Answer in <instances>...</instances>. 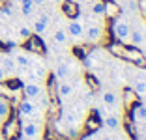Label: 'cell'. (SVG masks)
I'll use <instances>...</instances> for the list:
<instances>
[{"label":"cell","mask_w":146,"mask_h":140,"mask_svg":"<svg viewBox=\"0 0 146 140\" xmlns=\"http://www.w3.org/2000/svg\"><path fill=\"white\" fill-rule=\"evenodd\" d=\"M107 49L114 56H118V58L127 60V62H133L135 65H139V67H146V58L142 56V52L139 51L137 47H127L125 43L116 41L114 45H109Z\"/></svg>","instance_id":"1"},{"label":"cell","mask_w":146,"mask_h":140,"mask_svg":"<svg viewBox=\"0 0 146 140\" xmlns=\"http://www.w3.org/2000/svg\"><path fill=\"white\" fill-rule=\"evenodd\" d=\"M129 34H131V26H129L127 21L116 17L114 22H112V36L116 38V41L120 43H127L129 41Z\"/></svg>","instance_id":"2"},{"label":"cell","mask_w":146,"mask_h":140,"mask_svg":"<svg viewBox=\"0 0 146 140\" xmlns=\"http://www.w3.org/2000/svg\"><path fill=\"white\" fill-rule=\"evenodd\" d=\"M84 38L90 45H96V43L103 41L105 38V32H103V26H98V24H90L88 28H84Z\"/></svg>","instance_id":"3"},{"label":"cell","mask_w":146,"mask_h":140,"mask_svg":"<svg viewBox=\"0 0 146 140\" xmlns=\"http://www.w3.org/2000/svg\"><path fill=\"white\" fill-rule=\"evenodd\" d=\"M101 129V118L98 116V112H92L88 118H86V122H84V125H82V131H81V135H92V133H96V131H99Z\"/></svg>","instance_id":"4"},{"label":"cell","mask_w":146,"mask_h":140,"mask_svg":"<svg viewBox=\"0 0 146 140\" xmlns=\"http://www.w3.org/2000/svg\"><path fill=\"white\" fill-rule=\"evenodd\" d=\"M21 135L26 136V138H38L39 135H41V125L36 122H25L21 125Z\"/></svg>","instance_id":"5"},{"label":"cell","mask_w":146,"mask_h":140,"mask_svg":"<svg viewBox=\"0 0 146 140\" xmlns=\"http://www.w3.org/2000/svg\"><path fill=\"white\" fill-rule=\"evenodd\" d=\"M66 32H68L69 38L81 39V38H84V24H82L81 21H77V19H71V21L68 22V28H66Z\"/></svg>","instance_id":"6"},{"label":"cell","mask_w":146,"mask_h":140,"mask_svg":"<svg viewBox=\"0 0 146 140\" xmlns=\"http://www.w3.org/2000/svg\"><path fill=\"white\" fill-rule=\"evenodd\" d=\"M49 22H51L49 15L41 13V15H39V17L34 21V24H32V34H36V36H43L45 32H47V28H49Z\"/></svg>","instance_id":"7"},{"label":"cell","mask_w":146,"mask_h":140,"mask_svg":"<svg viewBox=\"0 0 146 140\" xmlns=\"http://www.w3.org/2000/svg\"><path fill=\"white\" fill-rule=\"evenodd\" d=\"M23 93H25L26 99H32V101H34V99H38L43 93V88L38 82H26V84L23 86Z\"/></svg>","instance_id":"8"},{"label":"cell","mask_w":146,"mask_h":140,"mask_svg":"<svg viewBox=\"0 0 146 140\" xmlns=\"http://www.w3.org/2000/svg\"><path fill=\"white\" fill-rule=\"evenodd\" d=\"M36 112H38V108H36V105H34V101H32V99H25V101L19 103V114H21L23 118L36 116Z\"/></svg>","instance_id":"9"},{"label":"cell","mask_w":146,"mask_h":140,"mask_svg":"<svg viewBox=\"0 0 146 140\" xmlns=\"http://www.w3.org/2000/svg\"><path fill=\"white\" fill-rule=\"evenodd\" d=\"M124 106H125V110H131L135 105L139 103V95L133 92V88H125L124 90Z\"/></svg>","instance_id":"10"},{"label":"cell","mask_w":146,"mask_h":140,"mask_svg":"<svg viewBox=\"0 0 146 140\" xmlns=\"http://www.w3.org/2000/svg\"><path fill=\"white\" fill-rule=\"evenodd\" d=\"M15 135H21V125H19L17 120H9L4 127V136H6V140H11V138H15Z\"/></svg>","instance_id":"11"},{"label":"cell","mask_w":146,"mask_h":140,"mask_svg":"<svg viewBox=\"0 0 146 140\" xmlns=\"http://www.w3.org/2000/svg\"><path fill=\"white\" fill-rule=\"evenodd\" d=\"M56 95L58 99H69L73 95V86L69 82H60V84H56Z\"/></svg>","instance_id":"12"},{"label":"cell","mask_w":146,"mask_h":140,"mask_svg":"<svg viewBox=\"0 0 146 140\" xmlns=\"http://www.w3.org/2000/svg\"><path fill=\"white\" fill-rule=\"evenodd\" d=\"M120 6L116 4V2H111V0H105V17L107 19H116V17H120Z\"/></svg>","instance_id":"13"},{"label":"cell","mask_w":146,"mask_h":140,"mask_svg":"<svg viewBox=\"0 0 146 140\" xmlns=\"http://www.w3.org/2000/svg\"><path fill=\"white\" fill-rule=\"evenodd\" d=\"M0 65H2V69L6 71V75H11V73H15V71H17V64H15L13 56L4 54L2 58H0Z\"/></svg>","instance_id":"14"},{"label":"cell","mask_w":146,"mask_h":140,"mask_svg":"<svg viewBox=\"0 0 146 140\" xmlns=\"http://www.w3.org/2000/svg\"><path fill=\"white\" fill-rule=\"evenodd\" d=\"M101 125H103V127H107V129H111V131H114V129H118L122 125V122H120V118H118V116L107 114L103 120H101Z\"/></svg>","instance_id":"15"},{"label":"cell","mask_w":146,"mask_h":140,"mask_svg":"<svg viewBox=\"0 0 146 140\" xmlns=\"http://www.w3.org/2000/svg\"><path fill=\"white\" fill-rule=\"evenodd\" d=\"M131 110H133L131 112V120H133V122H146V105L137 103Z\"/></svg>","instance_id":"16"},{"label":"cell","mask_w":146,"mask_h":140,"mask_svg":"<svg viewBox=\"0 0 146 140\" xmlns=\"http://www.w3.org/2000/svg\"><path fill=\"white\" fill-rule=\"evenodd\" d=\"M101 99H103V103H105V106L107 108H114L116 105H118V97H116V93L112 92V90H105L103 92V95H101Z\"/></svg>","instance_id":"17"},{"label":"cell","mask_w":146,"mask_h":140,"mask_svg":"<svg viewBox=\"0 0 146 140\" xmlns=\"http://www.w3.org/2000/svg\"><path fill=\"white\" fill-rule=\"evenodd\" d=\"M62 9H64V13L68 15L69 19H75L79 15V6L75 4V2H71V0H68V2H62Z\"/></svg>","instance_id":"18"},{"label":"cell","mask_w":146,"mask_h":140,"mask_svg":"<svg viewBox=\"0 0 146 140\" xmlns=\"http://www.w3.org/2000/svg\"><path fill=\"white\" fill-rule=\"evenodd\" d=\"M142 41H144V34H142L139 28H135V30H131V34H129V43H131V47H141L142 45Z\"/></svg>","instance_id":"19"},{"label":"cell","mask_w":146,"mask_h":140,"mask_svg":"<svg viewBox=\"0 0 146 140\" xmlns=\"http://www.w3.org/2000/svg\"><path fill=\"white\" fill-rule=\"evenodd\" d=\"M13 60H15V64H17V67H23V69H28L32 65V62H30V58L25 54V52H19V54H15L13 56Z\"/></svg>","instance_id":"20"},{"label":"cell","mask_w":146,"mask_h":140,"mask_svg":"<svg viewBox=\"0 0 146 140\" xmlns=\"http://www.w3.org/2000/svg\"><path fill=\"white\" fill-rule=\"evenodd\" d=\"M124 129H125V133H127V136L131 140H137V129H135V123H133V120L127 118V116H125V120H124Z\"/></svg>","instance_id":"21"},{"label":"cell","mask_w":146,"mask_h":140,"mask_svg":"<svg viewBox=\"0 0 146 140\" xmlns=\"http://www.w3.org/2000/svg\"><path fill=\"white\" fill-rule=\"evenodd\" d=\"M36 11V6L32 0H21V13L25 15V17H30V15H34Z\"/></svg>","instance_id":"22"},{"label":"cell","mask_w":146,"mask_h":140,"mask_svg":"<svg viewBox=\"0 0 146 140\" xmlns=\"http://www.w3.org/2000/svg\"><path fill=\"white\" fill-rule=\"evenodd\" d=\"M52 41L58 43V45L68 43V32H66V28H56L54 34H52Z\"/></svg>","instance_id":"23"},{"label":"cell","mask_w":146,"mask_h":140,"mask_svg":"<svg viewBox=\"0 0 146 140\" xmlns=\"http://www.w3.org/2000/svg\"><path fill=\"white\" fill-rule=\"evenodd\" d=\"M9 110H11V106H9V101H8L6 97H0V122L8 120Z\"/></svg>","instance_id":"24"},{"label":"cell","mask_w":146,"mask_h":140,"mask_svg":"<svg viewBox=\"0 0 146 140\" xmlns=\"http://www.w3.org/2000/svg\"><path fill=\"white\" fill-rule=\"evenodd\" d=\"M68 75H69V65H68V62L58 64V67H56V71H54V77H56V79H60V81H64V79H68Z\"/></svg>","instance_id":"25"},{"label":"cell","mask_w":146,"mask_h":140,"mask_svg":"<svg viewBox=\"0 0 146 140\" xmlns=\"http://www.w3.org/2000/svg\"><path fill=\"white\" fill-rule=\"evenodd\" d=\"M92 13L98 17H105V0H94L92 2Z\"/></svg>","instance_id":"26"},{"label":"cell","mask_w":146,"mask_h":140,"mask_svg":"<svg viewBox=\"0 0 146 140\" xmlns=\"http://www.w3.org/2000/svg\"><path fill=\"white\" fill-rule=\"evenodd\" d=\"M133 92L137 93V95H144L146 93V82L144 81H137L133 84Z\"/></svg>","instance_id":"27"},{"label":"cell","mask_w":146,"mask_h":140,"mask_svg":"<svg viewBox=\"0 0 146 140\" xmlns=\"http://www.w3.org/2000/svg\"><path fill=\"white\" fill-rule=\"evenodd\" d=\"M86 84H88V88H90L92 92H98L99 90V82L96 81L92 75H86Z\"/></svg>","instance_id":"28"},{"label":"cell","mask_w":146,"mask_h":140,"mask_svg":"<svg viewBox=\"0 0 146 140\" xmlns=\"http://www.w3.org/2000/svg\"><path fill=\"white\" fill-rule=\"evenodd\" d=\"M19 38H21V39H30L32 38V28H28V26H21V28H19Z\"/></svg>","instance_id":"29"},{"label":"cell","mask_w":146,"mask_h":140,"mask_svg":"<svg viewBox=\"0 0 146 140\" xmlns=\"http://www.w3.org/2000/svg\"><path fill=\"white\" fill-rule=\"evenodd\" d=\"M139 9H141L142 17H146V0H139Z\"/></svg>","instance_id":"30"},{"label":"cell","mask_w":146,"mask_h":140,"mask_svg":"<svg viewBox=\"0 0 146 140\" xmlns=\"http://www.w3.org/2000/svg\"><path fill=\"white\" fill-rule=\"evenodd\" d=\"M6 77H8V75H6V71L2 69V65H0V82H4V81H6Z\"/></svg>","instance_id":"31"},{"label":"cell","mask_w":146,"mask_h":140,"mask_svg":"<svg viewBox=\"0 0 146 140\" xmlns=\"http://www.w3.org/2000/svg\"><path fill=\"white\" fill-rule=\"evenodd\" d=\"M32 2H34L36 8H38V6H43V4H45V0H32Z\"/></svg>","instance_id":"32"},{"label":"cell","mask_w":146,"mask_h":140,"mask_svg":"<svg viewBox=\"0 0 146 140\" xmlns=\"http://www.w3.org/2000/svg\"><path fill=\"white\" fill-rule=\"evenodd\" d=\"M17 140H30V138H26V136H23V135H21V136H17Z\"/></svg>","instance_id":"33"},{"label":"cell","mask_w":146,"mask_h":140,"mask_svg":"<svg viewBox=\"0 0 146 140\" xmlns=\"http://www.w3.org/2000/svg\"><path fill=\"white\" fill-rule=\"evenodd\" d=\"M101 140H112V138H111V136H103V138H101Z\"/></svg>","instance_id":"34"},{"label":"cell","mask_w":146,"mask_h":140,"mask_svg":"<svg viewBox=\"0 0 146 140\" xmlns=\"http://www.w3.org/2000/svg\"><path fill=\"white\" fill-rule=\"evenodd\" d=\"M54 2H64V0H54Z\"/></svg>","instance_id":"35"},{"label":"cell","mask_w":146,"mask_h":140,"mask_svg":"<svg viewBox=\"0 0 146 140\" xmlns=\"http://www.w3.org/2000/svg\"><path fill=\"white\" fill-rule=\"evenodd\" d=\"M90 2H94V0H90Z\"/></svg>","instance_id":"36"}]
</instances>
